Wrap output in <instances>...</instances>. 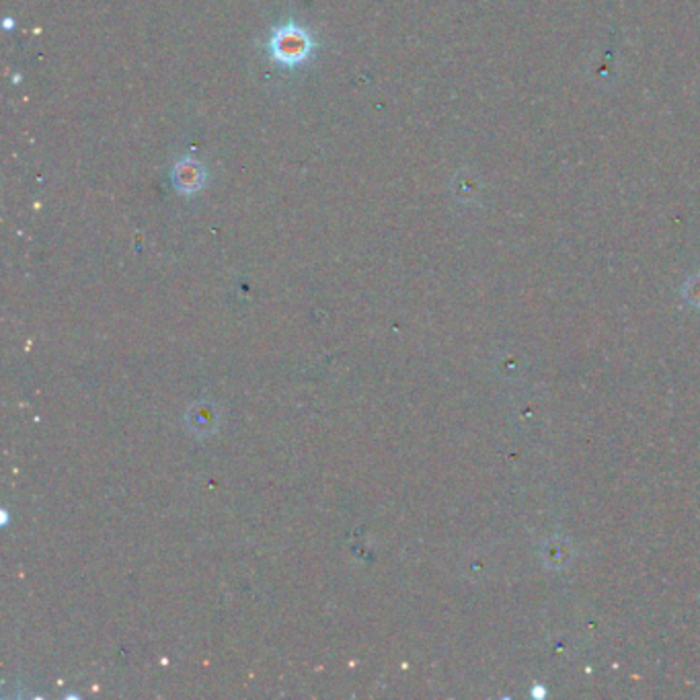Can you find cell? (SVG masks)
Instances as JSON below:
<instances>
[{
  "label": "cell",
  "mask_w": 700,
  "mask_h": 700,
  "mask_svg": "<svg viewBox=\"0 0 700 700\" xmlns=\"http://www.w3.org/2000/svg\"><path fill=\"white\" fill-rule=\"evenodd\" d=\"M267 49L274 62L285 68H296L312 58L314 39L309 30H304L296 21H288L271 31Z\"/></svg>",
  "instance_id": "6da1fadb"
},
{
  "label": "cell",
  "mask_w": 700,
  "mask_h": 700,
  "mask_svg": "<svg viewBox=\"0 0 700 700\" xmlns=\"http://www.w3.org/2000/svg\"><path fill=\"white\" fill-rule=\"evenodd\" d=\"M171 181L173 188L183 196H194L196 191L204 189L206 181H208V169L199 162L196 156H183L181 161L175 162V167L171 169Z\"/></svg>",
  "instance_id": "7a4b0ae2"
}]
</instances>
